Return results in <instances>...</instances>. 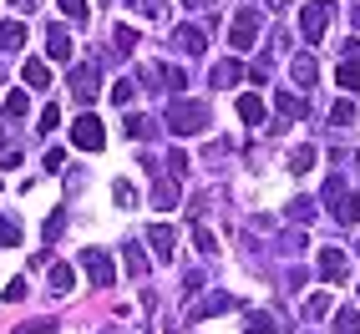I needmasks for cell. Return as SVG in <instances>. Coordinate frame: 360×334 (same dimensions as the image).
<instances>
[{
	"label": "cell",
	"mask_w": 360,
	"mask_h": 334,
	"mask_svg": "<svg viewBox=\"0 0 360 334\" xmlns=\"http://www.w3.org/2000/svg\"><path fill=\"white\" fill-rule=\"evenodd\" d=\"M148 238H153V248H158V258H162V264L178 253V248H173V243H178V233L167 228V223H153V233H148Z\"/></svg>",
	"instance_id": "10"
},
{
	"label": "cell",
	"mask_w": 360,
	"mask_h": 334,
	"mask_svg": "<svg viewBox=\"0 0 360 334\" xmlns=\"http://www.w3.org/2000/svg\"><path fill=\"white\" fill-rule=\"evenodd\" d=\"M274 102H279V112H284V116H295V122H304V116H309V102H300L295 91H279Z\"/></svg>",
	"instance_id": "16"
},
{
	"label": "cell",
	"mask_w": 360,
	"mask_h": 334,
	"mask_svg": "<svg viewBox=\"0 0 360 334\" xmlns=\"http://www.w3.org/2000/svg\"><path fill=\"white\" fill-rule=\"evenodd\" d=\"M167 127H173L178 137H193V132L208 127V107L203 102H173L167 107Z\"/></svg>",
	"instance_id": "1"
},
{
	"label": "cell",
	"mask_w": 360,
	"mask_h": 334,
	"mask_svg": "<svg viewBox=\"0 0 360 334\" xmlns=\"http://www.w3.org/2000/svg\"><path fill=\"white\" fill-rule=\"evenodd\" d=\"M26 41V20H0V51H15Z\"/></svg>",
	"instance_id": "14"
},
{
	"label": "cell",
	"mask_w": 360,
	"mask_h": 334,
	"mask_svg": "<svg viewBox=\"0 0 360 334\" xmlns=\"http://www.w3.org/2000/svg\"><path fill=\"white\" fill-rule=\"evenodd\" d=\"M56 6H61V15H66V20H77V26L86 20V0H56Z\"/></svg>",
	"instance_id": "25"
},
{
	"label": "cell",
	"mask_w": 360,
	"mask_h": 334,
	"mask_svg": "<svg viewBox=\"0 0 360 334\" xmlns=\"http://www.w3.org/2000/svg\"><path fill=\"white\" fill-rule=\"evenodd\" d=\"M61 228H66V208H56L51 218H46V228H41V233H46V243H56V238H61Z\"/></svg>",
	"instance_id": "23"
},
{
	"label": "cell",
	"mask_w": 360,
	"mask_h": 334,
	"mask_svg": "<svg viewBox=\"0 0 360 334\" xmlns=\"http://www.w3.org/2000/svg\"><path fill=\"white\" fill-rule=\"evenodd\" d=\"M127 269H132L137 279H142V274H148V264H142V253H137V248H127Z\"/></svg>",
	"instance_id": "39"
},
{
	"label": "cell",
	"mask_w": 360,
	"mask_h": 334,
	"mask_svg": "<svg viewBox=\"0 0 360 334\" xmlns=\"http://www.w3.org/2000/svg\"><path fill=\"white\" fill-rule=\"evenodd\" d=\"M0 243L15 248V243H20V228H15V223H0Z\"/></svg>",
	"instance_id": "37"
},
{
	"label": "cell",
	"mask_w": 360,
	"mask_h": 334,
	"mask_svg": "<svg viewBox=\"0 0 360 334\" xmlns=\"http://www.w3.org/2000/svg\"><path fill=\"white\" fill-rule=\"evenodd\" d=\"M173 334H183V329H173Z\"/></svg>",
	"instance_id": "44"
},
{
	"label": "cell",
	"mask_w": 360,
	"mask_h": 334,
	"mask_svg": "<svg viewBox=\"0 0 360 334\" xmlns=\"http://www.w3.org/2000/svg\"><path fill=\"white\" fill-rule=\"evenodd\" d=\"M238 116H244L249 127H259L264 122V97H254V91H249V97H238Z\"/></svg>",
	"instance_id": "17"
},
{
	"label": "cell",
	"mask_w": 360,
	"mask_h": 334,
	"mask_svg": "<svg viewBox=\"0 0 360 334\" xmlns=\"http://www.w3.org/2000/svg\"><path fill=\"white\" fill-rule=\"evenodd\" d=\"M325 26H330V6H325V0H309V6L300 11V31H304V41L320 46V41H325Z\"/></svg>",
	"instance_id": "5"
},
{
	"label": "cell",
	"mask_w": 360,
	"mask_h": 334,
	"mask_svg": "<svg viewBox=\"0 0 360 334\" xmlns=\"http://www.w3.org/2000/svg\"><path fill=\"white\" fill-rule=\"evenodd\" d=\"M112 198L122 203V208H132V203H137V193H132V182H112Z\"/></svg>",
	"instance_id": "33"
},
{
	"label": "cell",
	"mask_w": 360,
	"mask_h": 334,
	"mask_svg": "<svg viewBox=\"0 0 360 334\" xmlns=\"http://www.w3.org/2000/svg\"><path fill=\"white\" fill-rule=\"evenodd\" d=\"M6 299H26V274H20V279H11V289H6Z\"/></svg>",
	"instance_id": "40"
},
{
	"label": "cell",
	"mask_w": 360,
	"mask_h": 334,
	"mask_svg": "<svg viewBox=\"0 0 360 334\" xmlns=\"http://www.w3.org/2000/svg\"><path fill=\"white\" fill-rule=\"evenodd\" d=\"M224 309H233V294H208L203 304L188 309V319H208V314H224Z\"/></svg>",
	"instance_id": "9"
},
{
	"label": "cell",
	"mask_w": 360,
	"mask_h": 334,
	"mask_svg": "<svg viewBox=\"0 0 360 334\" xmlns=\"http://www.w3.org/2000/svg\"><path fill=\"white\" fill-rule=\"evenodd\" d=\"M335 334H360V314H355V309H340V314H335Z\"/></svg>",
	"instance_id": "22"
},
{
	"label": "cell",
	"mask_w": 360,
	"mask_h": 334,
	"mask_svg": "<svg viewBox=\"0 0 360 334\" xmlns=\"http://www.w3.org/2000/svg\"><path fill=\"white\" fill-rule=\"evenodd\" d=\"M193 243H198V248H203V253H219V243H213V233H208V228H203V223H198V228H193Z\"/></svg>",
	"instance_id": "34"
},
{
	"label": "cell",
	"mask_w": 360,
	"mask_h": 334,
	"mask_svg": "<svg viewBox=\"0 0 360 334\" xmlns=\"http://www.w3.org/2000/svg\"><path fill=\"white\" fill-rule=\"evenodd\" d=\"M112 102L127 107V102H132V81H117V86H112Z\"/></svg>",
	"instance_id": "36"
},
{
	"label": "cell",
	"mask_w": 360,
	"mask_h": 334,
	"mask_svg": "<svg viewBox=\"0 0 360 334\" xmlns=\"http://www.w3.org/2000/svg\"><path fill=\"white\" fill-rule=\"evenodd\" d=\"M330 122H335V127H350V122H355V102H350V97H340V102L330 107Z\"/></svg>",
	"instance_id": "20"
},
{
	"label": "cell",
	"mask_w": 360,
	"mask_h": 334,
	"mask_svg": "<svg viewBox=\"0 0 360 334\" xmlns=\"http://www.w3.org/2000/svg\"><path fill=\"white\" fill-rule=\"evenodd\" d=\"M82 269H86V279L97 283V289H112V279H117L112 253H102V248H82Z\"/></svg>",
	"instance_id": "4"
},
{
	"label": "cell",
	"mask_w": 360,
	"mask_h": 334,
	"mask_svg": "<svg viewBox=\"0 0 360 334\" xmlns=\"http://www.w3.org/2000/svg\"><path fill=\"white\" fill-rule=\"evenodd\" d=\"M335 81H340L345 91H355V86H360V56H345L340 71H335Z\"/></svg>",
	"instance_id": "18"
},
{
	"label": "cell",
	"mask_w": 360,
	"mask_h": 334,
	"mask_svg": "<svg viewBox=\"0 0 360 334\" xmlns=\"http://www.w3.org/2000/svg\"><path fill=\"white\" fill-rule=\"evenodd\" d=\"M173 46L183 56H203V46H208V36H203V26H183L178 36H173Z\"/></svg>",
	"instance_id": "8"
},
{
	"label": "cell",
	"mask_w": 360,
	"mask_h": 334,
	"mask_svg": "<svg viewBox=\"0 0 360 334\" xmlns=\"http://www.w3.org/2000/svg\"><path fill=\"white\" fill-rule=\"evenodd\" d=\"M15 334H56V324L51 319H36V324H20Z\"/></svg>",
	"instance_id": "35"
},
{
	"label": "cell",
	"mask_w": 360,
	"mask_h": 334,
	"mask_svg": "<svg viewBox=\"0 0 360 334\" xmlns=\"http://www.w3.org/2000/svg\"><path fill=\"white\" fill-rule=\"evenodd\" d=\"M71 142H77L82 152H102V147H107V127L86 112V116H77V122H71Z\"/></svg>",
	"instance_id": "3"
},
{
	"label": "cell",
	"mask_w": 360,
	"mask_h": 334,
	"mask_svg": "<svg viewBox=\"0 0 360 334\" xmlns=\"http://www.w3.org/2000/svg\"><path fill=\"white\" fill-rule=\"evenodd\" d=\"M132 46H137V31L132 26H117V56H127Z\"/></svg>",
	"instance_id": "28"
},
{
	"label": "cell",
	"mask_w": 360,
	"mask_h": 334,
	"mask_svg": "<svg viewBox=\"0 0 360 334\" xmlns=\"http://www.w3.org/2000/svg\"><path fill=\"white\" fill-rule=\"evenodd\" d=\"M350 26H355V31H360V6H355V11H350Z\"/></svg>",
	"instance_id": "41"
},
{
	"label": "cell",
	"mask_w": 360,
	"mask_h": 334,
	"mask_svg": "<svg viewBox=\"0 0 360 334\" xmlns=\"http://www.w3.org/2000/svg\"><path fill=\"white\" fill-rule=\"evenodd\" d=\"M254 36H259V11H254V6H244V11L233 15V26H229V46H233V51H249Z\"/></svg>",
	"instance_id": "6"
},
{
	"label": "cell",
	"mask_w": 360,
	"mask_h": 334,
	"mask_svg": "<svg viewBox=\"0 0 360 334\" xmlns=\"http://www.w3.org/2000/svg\"><path fill=\"white\" fill-rule=\"evenodd\" d=\"M46 56H51V61H66V56H71V36H66V26H51V31H46Z\"/></svg>",
	"instance_id": "11"
},
{
	"label": "cell",
	"mask_w": 360,
	"mask_h": 334,
	"mask_svg": "<svg viewBox=\"0 0 360 334\" xmlns=\"http://www.w3.org/2000/svg\"><path fill=\"white\" fill-rule=\"evenodd\" d=\"M41 127H46V132L61 127V107H46V112H41Z\"/></svg>",
	"instance_id": "38"
},
{
	"label": "cell",
	"mask_w": 360,
	"mask_h": 334,
	"mask_svg": "<svg viewBox=\"0 0 360 334\" xmlns=\"http://www.w3.org/2000/svg\"><path fill=\"white\" fill-rule=\"evenodd\" d=\"M315 157H320L315 147H295V152H290V173H309V167H315Z\"/></svg>",
	"instance_id": "21"
},
{
	"label": "cell",
	"mask_w": 360,
	"mask_h": 334,
	"mask_svg": "<svg viewBox=\"0 0 360 334\" xmlns=\"http://www.w3.org/2000/svg\"><path fill=\"white\" fill-rule=\"evenodd\" d=\"M6 116H26V91H11L6 97Z\"/></svg>",
	"instance_id": "32"
},
{
	"label": "cell",
	"mask_w": 360,
	"mask_h": 334,
	"mask_svg": "<svg viewBox=\"0 0 360 334\" xmlns=\"http://www.w3.org/2000/svg\"><path fill=\"white\" fill-rule=\"evenodd\" d=\"M71 289H77V269H71V264H51V294H71Z\"/></svg>",
	"instance_id": "13"
},
{
	"label": "cell",
	"mask_w": 360,
	"mask_h": 334,
	"mask_svg": "<svg viewBox=\"0 0 360 334\" xmlns=\"http://www.w3.org/2000/svg\"><path fill=\"white\" fill-rule=\"evenodd\" d=\"M325 198L335 203V218H340V223H360V193H345V178L340 173L325 182Z\"/></svg>",
	"instance_id": "2"
},
{
	"label": "cell",
	"mask_w": 360,
	"mask_h": 334,
	"mask_svg": "<svg viewBox=\"0 0 360 334\" xmlns=\"http://www.w3.org/2000/svg\"><path fill=\"white\" fill-rule=\"evenodd\" d=\"M153 198H158V208H173V198H178V187H173V182H158V187H153Z\"/></svg>",
	"instance_id": "31"
},
{
	"label": "cell",
	"mask_w": 360,
	"mask_h": 334,
	"mask_svg": "<svg viewBox=\"0 0 360 334\" xmlns=\"http://www.w3.org/2000/svg\"><path fill=\"white\" fill-rule=\"evenodd\" d=\"M325 314H330V294H315L304 304V319H325Z\"/></svg>",
	"instance_id": "27"
},
{
	"label": "cell",
	"mask_w": 360,
	"mask_h": 334,
	"mask_svg": "<svg viewBox=\"0 0 360 334\" xmlns=\"http://www.w3.org/2000/svg\"><path fill=\"white\" fill-rule=\"evenodd\" d=\"M183 6H188V11H198V6H208V0H183Z\"/></svg>",
	"instance_id": "42"
},
{
	"label": "cell",
	"mask_w": 360,
	"mask_h": 334,
	"mask_svg": "<svg viewBox=\"0 0 360 334\" xmlns=\"http://www.w3.org/2000/svg\"><path fill=\"white\" fill-rule=\"evenodd\" d=\"M320 274L335 283V279H345V253L340 248H320Z\"/></svg>",
	"instance_id": "12"
},
{
	"label": "cell",
	"mask_w": 360,
	"mask_h": 334,
	"mask_svg": "<svg viewBox=\"0 0 360 334\" xmlns=\"http://www.w3.org/2000/svg\"><path fill=\"white\" fill-rule=\"evenodd\" d=\"M238 76H244L238 61H219V66H213V86H238Z\"/></svg>",
	"instance_id": "19"
},
{
	"label": "cell",
	"mask_w": 360,
	"mask_h": 334,
	"mask_svg": "<svg viewBox=\"0 0 360 334\" xmlns=\"http://www.w3.org/2000/svg\"><path fill=\"white\" fill-rule=\"evenodd\" d=\"M127 137H153V122H148V116H127Z\"/></svg>",
	"instance_id": "29"
},
{
	"label": "cell",
	"mask_w": 360,
	"mask_h": 334,
	"mask_svg": "<svg viewBox=\"0 0 360 334\" xmlns=\"http://www.w3.org/2000/svg\"><path fill=\"white\" fill-rule=\"evenodd\" d=\"M249 334H279L274 314H249Z\"/></svg>",
	"instance_id": "26"
},
{
	"label": "cell",
	"mask_w": 360,
	"mask_h": 334,
	"mask_svg": "<svg viewBox=\"0 0 360 334\" xmlns=\"http://www.w3.org/2000/svg\"><path fill=\"white\" fill-rule=\"evenodd\" d=\"M290 218H295V223L315 218V203H309V198H295V203H290Z\"/></svg>",
	"instance_id": "30"
},
{
	"label": "cell",
	"mask_w": 360,
	"mask_h": 334,
	"mask_svg": "<svg viewBox=\"0 0 360 334\" xmlns=\"http://www.w3.org/2000/svg\"><path fill=\"white\" fill-rule=\"evenodd\" d=\"M97 66H77V71H71V97H77L82 107H91V102H97Z\"/></svg>",
	"instance_id": "7"
},
{
	"label": "cell",
	"mask_w": 360,
	"mask_h": 334,
	"mask_svg": "<svg viewBox=\"0 0 360 334\" xmlns=\"http://www.w3.org/2000/svg\"><path fill=\"white\" fill-rule=\"evenodd\" d=\"M290 76H295L300 86H315V76H320V66H315V56H295V66H290Z\"/></svg>",
	"instance_id": "15"
},
{
	"label": "cell",
	"mask_w": 360,
	"mask_h": 334,
	"mask_svg": "<svg viewBox=\"0 0 360 334\" xmlns=\"http://www.w3.org/2000/svg\"><path fill=\"white\" fill-rule=\"evenodd\" d=\"M15 6H31V0H15Z\"/></svg>",
	"instance_id": "43"
},
{
	"label": "cell",
	"mask_w": 360,
	"mask_h": 334,
	"mask_svg": "<svg viewBox=\"0 0 360 334\" xmlns=\"http://www.w3.org/2000/svg\"><path fill=\"white\" fill-rule=\"evenodd\" d=\"M26 81H31V86H46V81H51V71H46V61H36V56L26 61Z\"/></svg>",
	"instance_id": "24"
}]
</instances>
